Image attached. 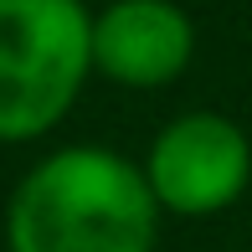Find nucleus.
Wrapping results in <instances>:
<instances>
[{
    "label": "nucleus",
    "mask_w": 252,
    "mask_h": 252,
    "mask_svg": "<svg viewBox=\"0 0 252 252\" xmlns=\"http://www.w3.org/2000/svg\"><path fill=\"white\" fill-rule=\"evenodd\" d=\"M93 72L83 0H0V144L41 139Z\"/></svg>",
    "instance_id": "f03ea898"
},
{
    "label": "nucleus",
    "mask_w": 252,
    "mask_h": 252,
    "mask_svg": "<svg viewBox=\"0 0 252 252\" xmlns=\"http://www.w3.org/2000/svg\"><path fill=\"white\" fill-rule=\"evenodd\" d=\"M196 31L170 0H113L93 21V67L124 88H165L186 72Z\"/></svg>",
    "instance_id": "20e7f679"
},
{
    "label": "nucleus",
    "mask_w": 252,
    "mask_h": 252,
    "mask_svg": "<svg viewBox=\"0 0 252 252\" xmlns=\"http://www.w3.org/2000/svg\"><path fill=\"white\" fill-rule=\"evenodd\" d=\"M159 201L144 165L103 150L67 144L26 170L5 206L10 252H155Z\"/></svg>",
    "instance_id": "f257e3e1"
},
{
    "label": "nucleus",
    "mask_w": 252,
    "mask_h": 252,
    "mask_svg": "<svg viewBox=\"0 0 252 252\" xmlns=\"http://www.w3.org/2000/svg\"><path fill=\"white\" fill-rule=\"evenodd\" d=\"M144 180L165 216H221L252 180V144L226 113H180L155 134Z\"/></svg>",
    "instance_id": "7ed1b4c3"
}]
</instances>
